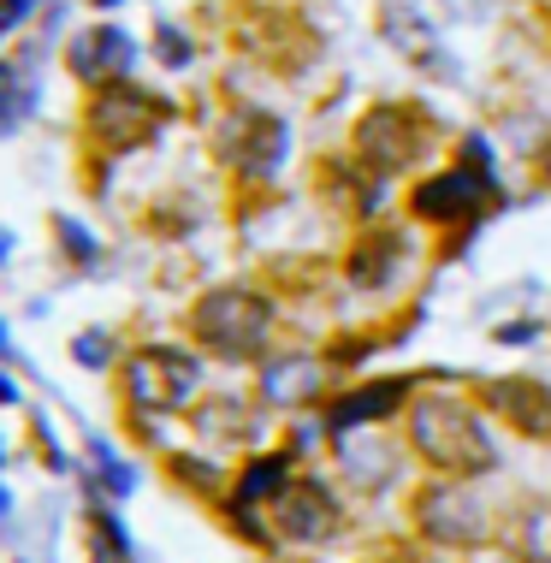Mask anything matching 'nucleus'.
<instances>
[{
	"instance_id": "nucleus-27",
	"label": "nucleus",
	"mask_w": 551,
	"mask_h": 563,
	"mask_svg": "<svg viewBox=\"0 0 551 563\" xmlns=\"http://www.w3.org/2000/svg\"><path fill=\"white\" fill-rule=\"evenodd\" d=\"M486 563H522V558H516V552H504V558H486Z\"/></svg>"
},
{
	"instance_id": "nucleus-3",
	"label": "nucleus",
	"mask_w": 551,
	"mask_h": 563,
	"mask_svg": "<svg viewBox=\"0 0 551 563\" xmlns=\"http://www.w3.org/2000/svg\"><path fill=\"white\" fill-rule=\"evenodd\" d=\"M427 143H433V125H427L421 108H409V101H379V108L362 113L356 125V155L367 161V173H404L409 161L427 155Z\"/></svg>"
},
{
	"instance_id": "nucleus-29",
	"label": "nucleus",
	"mask_w": 551,
	"mask_h": 563,
	"mask_svg": "<svg viewBox=\"0 0 551 563\" xmlns=\"http://www.w3.org/2000/svg\"><path fill=\"white\" fill-rule=\"evenodd\" d=\"M7 505H12V498H7V486H0V516H7Z\"/></svg>"
},
{
	"instance_id": "nucleus-26",
	"label": "nucleus",
	"mask_w": 551,
	"mask_h": 563,
	"mask_svg": "<svg viewBox=\"0 0 551 563\" xmlns=\"http://www.w3.org/2000/svg\"><path fill=\"white\" fill-rule=\"evenodd\" d=\"M30 7H36V0H0V36L19 30V19H30Z\"/></svg>"
},
{
	"instance_id": "nucleus-21",
	"label": "nucleus",
	"mask_w": 551,
	"mask_h": 563,
	"mask_svg": "<svg viewBox=\"0 0 551 563\" xmlns=\"http://www.w3.org/2000/svg\"><path fill=\"white\" fill-rule=\"evenodd\" d=\"M89 528H96V558H101V563H119V558H131V540H125V528H119L107 510H96V516H89Z\"/></svg>"
},
{
	"instance_id": "nucleus-11",
	"label": "nucleus",
	"mask_w": 551,
	"mask_h": 563,
	"mask_svg": "<svg viewBox=\"0 0 551 563\" xmlns=\"http://www.w3.org/2000/svg\"><path fill=\"white\" fill-rule=\"evenodd\" d=\"M404 262H409L404 232H367L356 250H350V285H362V291H386L397 273H404Z\"/></svg>"
},
{
	"instance_id": "nucleus-30",
	"label": "nucleus",
	"mask_w": 551,
	"mask_h": 563,
	"mask_svg": "<svg viewBox=\"0 0 551 563\" xmlns=\"http://www.w3.org/2000/svg\"><path fill=\"white\" fill-rule=\"evenodd\" d=\"M7 350H12V344H7V327H0V356H7Z\"/></svg>"
},
{
	"instance_id": "nucleus-24",
	"label": "nucleus",
	"mask_w": 551,
	"mask_h": 563,
	"mask_svg": "<svg viewBox=\"0 0 551 563\" xmlns=\"http://www.w3.org/2000/svg\"><path fill=\"white\" fill-rule=\"evenodd\" d=\"M71 356H78L84 368H101V362H107V339H101V332H84V339L71 344Z\"/></svg>"
},
{
	"instance_id": "nucleus-31",
	"label": "nucleus",
	"mask_w": 551,
	"mask_h": 563,
	"mask_svg": "<svg viewBox=\"0 0 551 563\" xmlns=\"http://www.w3.org/2000/svg\"><path fill=\"white\" fill-rule=\"evenodd\" d=\"M101 7H119V0H101Z\"/></svg>"
},
{
	"instance_id": "nucleus-1",
	"label": "nucleus",
	"mask_w": 551,
	"mask_h": 563,
	"mask_svg": "<svg viewBox=\"0 0 551 563\" xmlns=\"http://www.w3.org/2000/svg\"><path fill=\"white\" fill-rule=\"evenodd\" d=\"M409 439H416V451L427 456V463L445 468V475H456V481L486 475V468L498 463L486 421L456 398H416L409 404Z\"/></svg>"
},
{
	"instance_id": "nucleus-13",
	"label": "nucleus",
	"mask_w": 551,
	"mask_h": 563,
	"mask_svg": "<svg viewBox=\"0 0 551 563\" xmlns=\"http://www.w3.org/2000/svg\"><path fill=\"white\" fill-rule=\"evenodd\" d=\"M386 36H392V48H404L416 66H427L433 78H445L451 71V59H445V48H439V36L427 30V19L421 12H409V7H386Z\"/></svg>"
},
{
	"instance_id": "nucleus-8",
	"label": "nucleus",
	"mask_w": 551,
	"mask_h": 563,
	"mask_svg": "<svg viewBox=\"0 0 551 563\" xmlns=\"http://www.w3.org/2000/svg\"><path fill=\"white\" fill-rule=\"evenodd\" d=\"M267 516H273V528H279V540H297V545H327L344 522L339 505H332V493L309 475H290L279 493H273Z\"/></svg>"
},
{
	"instance_id": "nucleus-17",
	"label": "nucleus",
	"mask_w": 551,
	"mask_h": 563,
	"mask_svg": "<svg viewBox=\"0 0 551 563\" xmlns=\"http://www.w3.org/2000/svg\"><path fill=\"white\" fill-rule=\"evenodd\" d=\"M285 481H290V463H285V456H255V463L243 468V486H238L232 510L250 522V510H255V505H273V493H279Z\"/></svg>"
},
{
	"instance_id": "nucleus-9",
	"label": "nucleus",
	"mask_w": 551,
	"mask_h": 563,
	"mask_svg": "<svg viewBox=\"0 0 551 563\" xmlns=\"http://www.w3.org/2000/svg\"><path fill=\"white\" fill-rule=\"evenodd\" d=\"M486 196H493L486 166H451V173H433L427 185H416L409 208H416V220H469Z\"/></svg>"
},
{
	"instance_id": "nucleus-10",
	"label": "nucleus",
	"mask_w": 551,
	"mask_h": 563,
	"mask_svg": "<svg viewBox=\"0 0 551 563\" xmlns=\"http://www.w3.org/2000/svg\"><path fill=\"white\" fill-rule=\"evenodd\" d=\"M131 59H136V42L119 24H89V30L71 36V48H66V66L78 71L84 84H96V89H113L131 71Z\"/></svg>"
},
{
	"instance_id": "nucleus-18",
	"label": "nucleus",
	"mask_w": 551,
	"mask_h": 563,
	"mask_svg": "<svg viewBox=\"0 0 551 563\" xmlns=\"http://www.w3.org/2000/svg\"><path fill=\"white\" fill-rule=\"evenodd\" d=\"M30 108H36V84L19 66H0V131H12Z\"/></svg>"
},
{
	"instance_id": "nucleus-16",
	"label": "nucleus",
	"mask_w": 551,
	"mask_h": 563,
	"mask_svg": "<svg viewBox=\"0 0 551 563\" xmlns=\"http://www.w3.org/2000/svg\"><path fill=\"white\" fill-rule=\"evenodd\" d=\"M262 391H267V404H279V409H297V404H309L315 391H320V368H315L309 356L267 362V368H262Z\"/></svg>"
},
{
	"instance_id": "nucleus-14",
	"label": "nucleus",
	"mask_w": 551,
	"mask_h": 563,
	"mask_svg": "<svg viewBox=\"0 0 551 563\" xmlns=\"http://www.w3.org/2000/svg\"><path fill=\"white\" fill-rule=\"evenodd\" d=\"M409 398V379H374V386H362V391H350V398L332 409V433H350V428H367V421H379V416H392L397 404Z\"/></svg>"
},
{
	"instance_id": "nucleus-12",
	"label": "nucleus",
	"mask_w": 551,
	"mask_h": 563,
	"mask_svg": "<svg viewBox=\"0 0 551 563\" xmlns=\"http://www.w3.org/2000/svg\"><path fill=\"white\" fill-rule=\"evenodd\" d=\"M339 468L350 475V486L379 493V486L397 481V451L374 433H339Z\"/></svg>"
},
{
	"instance_id": "nucleus-23",
	"label": "nucleus",
	"mask_w": 551,
	"mask_h": 563,
	"mask_svg": "<svg viewBox=\"0 0 551 563\" xmlns=\"http://www.w3.org/2000/svg\"><path fill=\"white\" fill-rule=\"evenodd\" d=\"M155 54L166 59V66H184V59H190V42H184V30H178V24H161V42H155Z\"/></svg>"
},
{
	"instance_id": "nucleus-4",
	"label": "nucleus",
	"mask_w": 551,
	"mask_h": 563,
	"mask_svg": "<svg viewBox=\"0 0 551 563\" xmlns=\"http://www.w3.org/2000/svg\"><path fill=\"white\" fill-rule=\"evenodd\" d=\"M190 321H196V339L208 350H220V356H255L273 332V309H267V297L232 285V291H208Z\"/></svg>"
},
{
	"instance_id": "nucleus-6",
	"label": "nucleus",
	"mask_w": 551,
	"mask_h": 563,
	"mask_svg": "<svg viewBox=\"0 0 551 563\" xmlns=\"http://www.w3.org/2000/svg\"><path fill=\"white\" fill-rule=\"evenodd\" d=\"M166 119H173V108H166L155 89L113 84V89H101L96 108H89V131H96L107 148H143Z\"/></svg>"
},
{
	"instance_id": "nucleus-20",
	"label": "nucleus",
	"mask_w": 551,
	"mask_h": 563,
	"mask_svg": "<svg viewBox=\"0 0 551 563\" xmlns=\"http://www.w3.org/2000/svg\"><path fill=\"white\" fill-rule=\"evenodd\" d=\"M522 563H551V510H528L522 516V545H516Z\"/></svg>"
},
{
	"instance_id": "nucleus-15",
	"label": "nucleus",
	"mask_w": 551,
	"mask_h": 563,
	"mask_svg": "<svg viewBox=\"0 0 551 563\" xmlns=\"http://www.w3.org/2000/svg\"><path fill=\"white\" fill-rule=\"evenodd\" d=\"M493 404H498L522 433H533V439L551 433V391L533 386V379H504V386H493Z\"/></svg>"
},
{
	"instance_id": "nucleus-5",
	"label": "nucleus",
	"mask_w": 551,
	"mask_h": 563,
	"mask_svg": "<svg viewBox=\"0 0 551 563\" xmlns=\"http://www.w3.org/2000/svg\"><path fill=\"white\" fill-rule=\"evenodd\" d=\"M213 148H220V161L232 166L243 178H273L290 148V131L279 113L267 108H232L220 119V136H213Z\"/></svg>"
},
{
	"instance_id": "nucleus-28",
	"label": "nucleus",
	"mask_w": 551,
	"mask_h": 563,
	"mask_svg": "<svg viewBox=\"0 0 551 563\" xmlns=\"http://www.w3.org/2000/svg\"><path fill=\"white\" fill-rule=\"evenodd\" d=\"M540 166H546V185H551V143H546V161Z\"/></svg>"
},
{
	"instance_id": "nucleus-25",
	"label": "nucleus",
	"mask_w": 551,
	"mask_h": 563,
	"mask_svg": "<svg viewBox=\"0 0 551 563\" xmlns=\"http://www.w3.org/2000/svg\"><path fill=\"white\" fill-rule=\"evenodd\" d=\"M59 243H66V250L78 255V262H89V255H96V243H89V232H84V225H71V220H59Z\"/></svg>"
},
{
	"instance_id": "nucleus-7",
	"label": "nucleus",
	"mask_w": 551,
	"mask_h": 563,
	"mask_svg": "<svg viewBox=\"0 0 551 563\" xmlns=\"http://www.w3.org/2000/svg\"><path fill=\"white\" fill-rule=\"evenodd\" d=\"M416 522H421L427 540L456 545V552L486 545V534H493V516H486V505L469 493V481H439V486H427L421 505H416Z\"/></svg>"
},
{
	"instance_id": "nucleus-19",
	"label": "nucleus",
	"mask_w": 551,
	"mask_h": 563,
	"mask_svg": "<svg viewBox=\"0 0 551 563\" xmlns=\"http://www.w3.org/2000/svg\"><path fill=\"white\" fill-rule=\"evenodd\" d=\"M196 428H202L208 439H250V416H243V404L220 398V404L196 409Z\"/></svg>"
},
{
	"instance_id": "nucleus-22",
	"label": "nucleus",
	"mask_w": 551,
	"mask_h": 563,
	"mask_svg": "<svg viewBox=\"0 0 551 563\" xmlns=\"http://www.w3.org/2000/svg\"><path fill=\"white\" fill-rule=\"evenodd\" d=\"M89 451H96V463H101V481H107V493H131V468L119 463V456L107 451L101 439H96V445H89Z\"/></svg>"
},
{
	"instance_id": "nucleus-2",
	"label": "nucleus",
	"mask_w": 551,
	"mask_h": 563,
	"mask_svg": "<svg viewBox=\"0 0 551 563\" xmlns=\"http://www.w3.org/2000/svg\"><path fill=\"white\" fill-rule=\"evenodd\" d=\"M202 391V362L190 350L173 344H148L125 362V398L143 409V416H166V409H184Z\"/></svg>"
}]
</instances>
